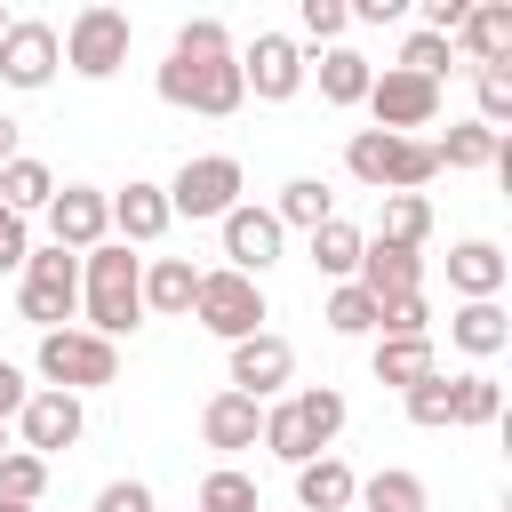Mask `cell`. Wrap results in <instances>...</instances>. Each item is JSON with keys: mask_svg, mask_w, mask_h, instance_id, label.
Segmentation results:
<instances>
[{"mask_svg": "<svg viewBox=\"0 0 512 512\" xmlns=\"http://www.w3.org/2000/svg\"><path fill=\"white\" fill-rule=\"evenodd\" d=\"M464 56H472V72H488V64H512V0H472V16H464Z\"/></svg>", "mask_w": 512, "mask_h": 512, "instance_id": "obj_20", "label": "cell"}, {"mask_svg": "<svg viewBox=\"0 0 512 512\" xmlns=\"http://www.w3.org/2000/svg\"><path fill=\"white\" fill-rule=\"evenodd\" d=\"M448 288H456L464 304H496V288H504V248H496V240H456V248H448Z\"/></svg>", "mask_w": 512, "mask_h": 512, "instance_id": "obj_18", "label": "cell"}, {"mask_svg": "<svg viewBox=\"0 0 512 512\" xmlns=\"http://www.w3.org/2000/svg\"><path fill=\"white\" fill-rule=\"evenodd\" d=\"M0 32H8V8H0Z\"/></svg>", "mask_w": 512, "mask_h": 512, "instance_id": "obj_49", "label": "cell"}, {"mask_svg": "<svg viewBox=\"0 0 512 512\" xmlns=\"http://www.w3.org/2000/svg\"><path fill=\"white\" fill-rule=\"evenodd\" d=\"M296 16H304V32H312V40H328V48H336V40H344V24H352V16H344V0H304Z\"/></svg>", "mask_w": 512, "mask_h": 512, "instance_id": "obj_41", "label": "cell"}, {"mask_svg": "<svg viewBox=\"0 0 512 512\" xmlns=\"http://www.w3.org/2000/svg\"><path fill=\"white\" fill-rule=\"evenodd\" d=\"M48 200H56L48 160H24V152H16V160L0 168V208H8V216H32V208H48Z\"/></svg>", "mask_w": 512, "mask_h": 512, "instance_id": "obj_28", "label": "cell"}, {"mask_svg": "<svg viewBox=\"0 0 512 512\" xmlns=\"http://www.w3.org/2000/svg\"><path fill=\"white\" fill-rule=\"evenodd\" d=\"M432 152H440V168H496V160H504V136L480 128V120H456Z\"/></svg>", "mask_w": 512, "mask_h": 512, "instance_id": "obj_29", "label": "cell"}, {"mask_svg": "<svg viewBox=\"0 0 512 512\" xmlns=\"http://www.w3.org/2000/svg\"><path fill=\"white\" fill-rule=\"evenodd\" d=\"M496 416H504V392H496V376H480V368L448 376V424H496Z\"/></svg>", "mask_w": 512, "mask_h": 512, "instance_id": "obj_31", "label": "cell"}, {"mask_svg": "<svg viewBox=\"0 0 512 512\" xmlns=\"http://www.w3.org/2000/svg\"><path fill=\"white\" fill-rule=\"evenodd\" d=\"M16 432H24V456H56V448H72L88 432V416H80L72 392H32L16 408Z\"/></svg>", "mask_w": 512, "mask_h": 512, "instance_id": "obj_14", "label": "cell"}, {"mask_svg": "<svg viewBox=\"0 0 512 512\" xmlns=\"http://www.w3.org/2000/svg\"><path fill=\"white\" fill-rule=\"evenodd\" d=\"M56 40H64V64H72L80 80H112V72L128 64V40H136V24H128L120 8H104V0H96V8H80V16H72Z\"/></svg>", "mask_w": 512, "mask_h": 512, "instance_id": "obj_6", "label": "cell"}, {"mask_svg": "<svg viewBox=\"0 0 512 512\" xmlns=\"http://www.w3.org/2000/svg\"><path fill=\"white\" fill-rule=\"evenodd\" d=\"M344 168L368 184V192H424L440 176V152L424 136H384V128H360L344 144Z\"/></svg>", "mask_w": 512, "mask_h": 512, "instance_id": "obj_3", "label": "cell"}, {"mask_svg": "<svg viewBox=\"0 0 512 512\" xmlns=\"http://www.w3.org/2000/svg\"><path fill=\"white\" fill-rule=\"evenodd\" d=\"M432 376V336H376V384L408 392Z\"/></svg>", "mask_w": 512, "mask_h": 512, "instance_id": "obj_25", "label": "cell"}, {"mask_svg": "<svg viewBox=\"0 0 512 512\" xmlns=\"http://www.w3.org/2000/svg\"><path fill=\"white\" fill-rule=\"evenodd\" d=\"M368 80H376V64H368L360 48H328V56H320V104H336V112H344V104H360V96H368Z\"/></svg>", "mask_w": 512, "mask_h": 512, "instance_id": "obj_26", "label": "cell"}, {"mask_svg": "<svg viewBox=\"0 0 512 512\" xmlns=\"http://www.w3.org/2000/svg\"><path fill=\"white\" fill-rule=\"evenodd\" d=\"M400 400H408V424H424V432H448V376H440V368H432L424 384H408Z\"/></svg>", "mask_w": 512, "mask_h": 512, "instance_id": "obj_37", "label": "cell"}, {"mask_svg": "<svg viewBox=\"0 0 512 512\" xmlns=\"http://www.w3.org/2000/svg\"><path fill=\"white\" fill-rule=\"evenodd\" d=\"M80 312H88V336H128L144 320V256H128L120 240L88 248L80 256Z\"/></svg>", "mask_w": 512, "mask_h": 512, "instance_id": "obj_2", "label": "cell"}, {"mask_svg": "<svg viewBox=\"0 0 512 512\" xmlns=\"http://www.w3.org/2000/svg\"><path fill=\"white\" fill-rule=\"evenodd\" d=\"M472 88H480V128H504V120H512V64L472 72Z\"/></svg>", "mask_w": 512, "mask_h": 512, "instance_id": "obj_38", "label": "cell"}, {"mask_svg": "<svg viewBox=\"0 0 512 512\" xmlns=\"http://www.w3.org/2000/svg\"><path fill=\"white\" fill-rule=\"evenodd\" d=\"M40 376H48V392H96V384H112L120 376V344H104V336H88V328H48L40 336Z\"/></svg>", "mask_w": 512, "mask_h": 512, "instance_id": "obj_5", "label": "cell"}, {"mask_svg": "<svg viewBox=\"0 0 512 512\" xmlns=\"http://www.w3.org/2000/svg\"><path fill=\"white\" fill-rule=\"evenodd\" d=\"M256 432H264V400H248V392H232V384L200 408V440H208V448H256Z\"/></svg>", "mask_w": 512, "mask_h": 512, "instance_id": "obj_19", "label": "cell"}, {"mask_svg": "<svg viewBox=\"0 0 512 512\" xmlns=\"http://www.w3.org/2000/svg\"><path fill=\"white\" fill-rule=\"evenodd\" d=\"M288 376H296V344H288V336L256 328V336H240V344H232V392L264 400V392H280Z\"/></svg>", "mask_w": 512, "mask_h": 512, "instance_id": "obj_13", "label": "cell"}, {"mask_svg": "<svg viewBox=\"0 0 512 512\" xmlns=\"http://www.w3.org/2000/svg\"><path fill=\"white\" fill-rule=\"evenodd\" d=\"M352 280H360L376 304H392V296H416V288H424V256H416V248H392V240H368Z\"/></svg>", "mask_w": 512, "mask_h": 512, "instance_id": "obj_15", "label": "cell"}, {"mask_svg": "<svg viewBox=\"0 0 512 512\" xmlns=\"http://www.w3.org/2000/svg\"><path fill=\"white\" fill-rule=\"evenodd\" d=\"M328 328H336V336H376V296H368L360 280H336V296H328Z\"/></svg>", "mask_w": 512, "mask_h": 512, "instance_id": "obj_34", "label": "cell"}, {"mask_svg": "<svg viewBox=\"0 0 512 512\" xmlns=\"http://www.w3.org/2000/svg\"><path fill=\"white\" fill-rule=\"evenodd\" d=\"M432 328V304H424V288L416 296H392V304H376V336H424Z\"/></svg>", "mask_w": 512, "mask_h": 512, "instance_id": "obj_39", "label": "cell"}, {"mask_svg": "<svg viewBox=\"0 0 512 512\" xmlns=\"http://www.w3.org/2000/svg\"><path fill=\"white\" fill-rule=\"evenodd\" d=\"M56 64H64L56 24H40V16H8V32H0V80H8V88H48Z\"/></svg>", "mask_w": 512, "mask_h": 512, "instance_id": "obj_10", "label": "cell"}, {"mask_svg": "<svg viewBox=\"0 0 512 512\" xmlns=\"http://www.w3.org/2000/svg\"><path fill=\"white\" fill-rule=\"evenodd\" d=\"M328 216H336V192H328L320 176H288V184H280V200H272V224H280V232H288V224L320 232Z\"/></svg>", "mask_w": 512, "mask_h": 512, "instance_id": "obj_24", "label": "cell"}, {"mask_svg": "<svg viewBox=\"0 0 512 512\" xmlns=\"http://www.w3.org/2000/svg\"><path fill=\"white\" fill-rule=\"evenodd\" d=\"M240 88H248L256 104H288V96L304 88V48H296L288 32H256L248 56H240Z\"/></svg>", "mask_w": 512, "mask_h": 512, "instance_id": "obj_11", "label": "cell"}, {"mask_svg": "<svg viewBox=\"0 0 512 512\" xmlns=\"http://www.w3.org/2000/svg\"><path fill=\"white\" fill-rule=\"evenodd\" d=\"M168 224H176V216H168V192H160V184L112 192V232H120V248H152Z\"/></svg>", "mask_w": 512, "mask_h": 512, "instance_id": "obj_17", "label": "cell"}, {"mask_svg": "<svg viewBox=\"0 0 512 512\" xmlns=\"http://www.w3.org/2000/svg\"><path fill=\"white\" fill-rule=\"evenodd\" d=\"M448 336H456V352H472V360H496V352L512 344V320H504L496 304H464V312L448 320Z\"/></svg>", "mask_w": 512, "mask_h": 512, "instance_id": "obj_27", "label": "cell"}, {"mask_svg": "<svg viewBox=\"0 0 512 512\" xmlns=\"http://www.w3.org/2000/svg\"><path fill=\"white\" fill-rule=\"evenodd\" d=\"M160 104L200 112V120H232V112L248 104V88H240V56H232V32H224L216 16L176 24L168 64H160Z\"/></svg>", "mask_w": 512, "mask_h": 512, "instance_id": "obj_1", "label": "cell"}, {"mask_svg": "<svg viewBox=\"0 0 512 512\" xmlns=\"http://www.w3.org/2000/svg\"><path fill=\"white\" fill-rule=\"evenodd\" d=\"M192 312H200V328L208 336H224V344H240V336H256L264 328V288L248 280V272H200V296H192Z\"/></svg>", "mask_w": 512, "mask_h": 512, "instance_id": "obj_8", "label": "cell"}, {"mask_svg": "<svg viewBox=\"0 0 512 512\" xmlns=\"http://www.w3.org/2000/svg\"><path fill=\"white\" fill-rule=\"evenodd\" d=\"M8 160H16V120L0 112V168H8Z\"/></svg>", "mask_w": 512, "mask_h": 512, "instance_id": "obj_46", "label": "cell"}, {"mask_svg": "<svg viewBox=\"0 0 512 512\" xmlns=\"http://www.w3.org/2000/svg\"><path fill=\"white\" fill-rule=\"evenodd\" d=\"M400 72L440 80V72H448V40H440V32H408V40H400Z\"/></svg>", "mask_w": 512, "mask_h": 512, "instance_id": "obj_40", "label": "cell"}, {"mask_svg": "<svg viewBox=\"0 0 512 512\" xmlns=\"http://www.w3.org/2000/svg\"><path fill=\"white\" fill-rule=\"evenodd\" d=\"M352 504L360 512H424V480L416 472H376V480H360Z\"/></svg>", "mask_w": 512, "mask_h": 512, "instance_id": "obj_33", "label": "cell"}, {"mask_svg": "<svg viewBox=\"0 0 512 512\" xmlns=\"http://www.w3.org/2000/svg\"><path fill=\"white\" fill-rule=\"evenodd\" d=\"M0 456H8V432H0Z\"/></svg>", "mask_w": 512, "mask_h": 512, "instance_id": "obj_48", "label": "cell"}, {"mask_svg": "<svg viewBox=\"0 0 512 512\" xmlns=\"http://www.w3.org/2000/svg\"><path fill=\"white\" fill-rule=\"evenodd\" d=\"M224 256H232V272L256 280V272L280 256V224H272V208H248V200H240V208L224 216Z\"/></svg>", "mask_w": 512, "mask_h": 512, "instance_id": "obj_16", "label": "cell"}, {"mask_svg": "<svg viewBox=\"0 0 512 512\" xmlns=\"http://www.w3.org/2000/svg\"><path fill=\"white\" fill-rule=\"evenodd\" d=\"M352 496H360V480H352L344 456H312V464H296V512H352Z\"/></svg>", "mask_w": 512, "mask_h": 512, "instance_id": "obj_21", "label": "cell"}, {"mask_svg": "<svg viewBox=\"0 0 512 512\" xmlns=\"http://www.w3.org/2000/svg\"><path fill=\"white\" fill-rule=\"evenodd\" d=\"M256 440H264V448H272L280 464H312V456H328V440H320V432L304 424V408H296V400L264 408V432H256Z\"/></svg>", "mask_w": 512, "mask_h": 512, "instance_id": "obj_23", "label": "cell"}, {"mask_svg": "<svg viewBox=\"0 0 512 512\" xmlns=\"http://www.w3.org/2000/svg\"><path fill=\"white\" fill-rule=\"evenodd\" d=\"M192 296H200V272H192V256H152V264H144V312H160V320H184V312H192Z\"/></svg>", "mask_w": 512, "mask_h": 512, "instance_id": "obj_22", "label": "cell"}, {"mask_svg": "<svg viewBox=\"0 0 512 512\" xmlns=\"http://www.w3.org/2000/svg\"><path fill=\"white\" fill-rule=\"evenodd\" d=\"M16 312L48 336V328H64L72 312H80V256H64L56 240L48 248H32L24 256V288H16Z\"/></svg>", "mask_w": 512, "mask_h": 512, "instance_id": "obj_4", "label": "cell"}, {"mask_svg": "<svg viewBox=\"0 0 512 512\" xmlns=\"http://www.w3.org/2000/svg\"><path fill=\"white\" fill-rule=\"evenodd\" d=\"M0 496H8V504H40V496H48V456L8 448V456H0Z\"/></svg>", "mask_w": 512, "mask_h": 512, "instance_id": "obj_35", "label": "cell"}, {"mask_svg": "<svg viewBox=\"0 0 512 512\" xmlns=\"http://www.w3.org/2000/svg\"><path fill=\"white\" fill-rule=\"evenodd\" d=\"M200 512H264V496H256V480H248V472H232V464H224V472H208V480H200Z\"/></svg>", "mask_w": 512, "mask_h": 512, "instance_id": "obj_36", "label": "cell"}, {"mask_svg": "<svg viewBox=\"0 0 512 512\" xmlns=\"http://www.w3.org/2000/svg\"><path fill=\"white\" fill-rule=\"evenodd\" d=\"M96 512H152V488H144V480H112V488L96 496Z\"/></svg>", "mask_w": 512, "mask_h": 512, "instance_id": "obj_42", "label": "cell"}, {"mask_svg": "<svg viewBox=\"0 0 512 512\" xmlns=\"http://www.w3.org/2000/svg\"><path fill=\"white\" fill-rule=\"evenodd\" d=\"M0 512H32V504H8V496H0Z\"/></svg>", "mask_w": 512, "mask_h": 512, "instance_id": "obj_47", "label": "cell"}, {"mask_svg": "<svg viewBox=\"0 0 512 512\" xmlns=\"http://www.w3.org/2000/svg\"><path fill=\"white\" fill-rule=\"evenodd\" d=\"M24 400H32V392H24V376H16V368H8V360H0V424H8V416H16V408H24Z\"/></svg>", "mask_w": 512, "mask_h": 512, "instance_id": "obj_45", "label": "cell"}, {"mask_svg": "<svg viewBox=\"0 0 512 512\" xmlns=\"http://www.w3.org/2000/svg\"><path fill=\"white\" fill-rule=\"evenodd\" d=\"M360 248H368V232L344 224V216H328V224L312 232V264H320L328 280H352V272H360Z\"/></svg>", "mask_w": 512, "mask_h": 512, "instance_id": "obj_30", "label": "cell"}, {"mask_svg": "<svg viewBox=\"0 0 512 512\" xmlns=\"http://www.w3.org/2000/svg\"><path fill=\"white\" fill-rule=\"evenodd\" d=\"M48 232H56L64 256L104 248V232H112V192H96V184H64V192L48 200Z\"/></svg>", "mask_w": 512, "mask_h": 512, "instance_id": "obj_12", "label": "cell"}, {"mask_svg": "<svg viewBox=\"0 0 512 512\" xmlns=\"http://www.w3.org/2000/svg\"><path fill=\"white\" fill-rule=\"evenodd\" d=\"M424 232H432L424 192H384V232H376V240H392V248H424Z\"/></svg>", "mask_w": 512, "mask_h": 512, "instance_id": "obj_32", "label": "cell"}, {"mask_svg": "<svg viewBox=\"0 0 512 512\" xmlns=\"http://www.w3.org/2000/svg\"><path fill=\"white\" fill-rule=\"evenodd\" d=\"M400 8H408V0H352V8H344V16H352V24H392V16H400Z\"/></svg>", "mask_w": 512, "mask_h": 512, "instance_id": "obj_44", "label": "cell"}, {"mask_svg": "<svg viewBox=\"0 0 512 512\" xmlns=\"http://www.w3.org/2000/svg\"><path fill=\"white\" fill-rule=\"evenodd\" d=\"M360 104L376 112V128H384V136H408V128H432V120H440V80H416V72L384 64V72L368 80V96H360Z\"/></svg>", "mask_w": 512, "mask_h": 512, "instance_id": "obj_9", "label": "cell"}, {"mask_svg": "<svg viewBox=\"0 0 512 512\" xmlns=\"http://www.w3.org/2000/svg\"><path fill=\"white\" fill-rule=\"evenodd\" d=\"M168 192V216H192V224H224L232 208H240V160L232 152H200V160H184L176 168V184H160Z\"/></svg>", "mask_w": 512, "mask_h": 512, "instance_id": "obj_7", "label": "cell"}, {"mask_svg": "<svg viewBox=\"0 0 512 512\" xmlns=\"http://www.w3.org/2000/svg\"><path fill=\"white\" fill-rule=\"evenodd\" d=\"M24 256H32V240H24V216H8V208H0V272H24Z\"/></svg>", "mask_w": 512, "mask_h": 512, "instance_id": "obj_43", "label": "cell"}]
</instances>
